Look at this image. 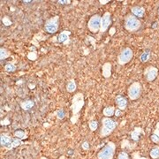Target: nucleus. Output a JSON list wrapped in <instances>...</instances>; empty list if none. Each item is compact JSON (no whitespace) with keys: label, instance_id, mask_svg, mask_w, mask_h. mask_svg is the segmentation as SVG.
<instances>
[{"label":"nucleus","instance_id":"30","mask_svg":"<svg viewBox=\"0 0 159 159\" xmlns=\"http://www.w3.org/2000/svg\"><path fill=\"white\" fill-rule=\"evenodd\" d=\"M3 23H4V25H5V26H10V25L12 24V21L10 20V19H9L8 17H4V18L3 19Z\"/></svg>","mask_w":159,"mask_h":159},{"label":"nucleus","instance_id":"9","mask_svg":"<svg viewBox=\"0 0 159 159\" xmlns=\"http://www.w3.org/2000/svg\"><path fill=\"white\" fill-rule=\"evenodd\" d=\"M112 24V15L110 12H105L101 18V26H100V35H104Z\"/></svg>","mask_w":159,"mask_h":159},{"label":"nucleus","instance_id":"5","mask_svg":"<svg viewBox=\"0 0 159 159\" xmlns=\"http://www.w3.org/2000/svg\"><path fill=\"white\" fill-rule=\"evenodd\" d=\"M142 91V88L141 83L138 82V81H135L128 88V90H127L128 97L132 101L137 100L141 96Z\"/></svg>","mask_w":159,"mask_h":159},{"label":"nucleus","instance_id":"15","mask_svg":"<svg viewBox=\"0 0 159 159\" xmlns=\"http://www.w3.org/2000/svg\"><path fill=\"white\" fill-rule=\"evenodd\" d=\"M115 111L116 110L113 106H107L104 109L103 114L106 118H110V117H112L113 115H115Z\"/></svg>","mask_w":159,"mask_h":159},{"label":"nucleus","instance_id":"24","mask_svg":"<svg viewBox=\"0 0 159 159\" xmlns=\"http://www.w3.org/2000/svg\"><path fill=\"white\" fill-rule=\"evenodd\" d=\"M88 127H89V129H90L92 132H94V131H96V130L97 129V127H98V122H97L96 120H91V121H89V123H88Z\"/></svg>","mask_w":159,"mask_h":159},{"label":"nucleus","instance_id":"3","mask_svg":"<svg viewBox=\"0 0 159 159\" xmlns=\"http://www.w3.org/2000/svg\"><path fill=\"white\" fill-rule=\"evenodd\" d=\"M124 25H125V28L127 31H129V32H136V31L140 30V28L142 27V22L135 15L128 14L125 18Z\"/></svg>","mask_w":159,"mask_h":159},{"label":"nucleus","instance_id":"29","mask_svg":"<svg viewBox=\"0 0 159 159\" xmlns=\"http://www.w3.org/2000/svg\"><path fill=\"white\" fill-rule=\"evenodd\" d=\"M150 139H151V141H152L154 143H156V144L159 143V136H158V135H156L153 134V135L150 136Z\"/></svg>","mask_w":159,"mask_h":159},{"label":"nucleus","instance_id":"28","mask_svg":"<svg viewBox=\"0 0 159 159\" xmlns=\"http://www.w3.org/2000/svg\"><path fill=\"white\" fill-rule=\"evenodd\" d=\"M57 117L58 119H63L65 118V112L63 110H58L57 112Z\"/></svg>","mask_w":159,"mask_h":159},{"label":"nucleus","instance_id":"7","mask_svg":"<svg viewBox=\"0 0 159 159\" xmlns=\"http://www.w3.org/2000/svg\"><path fill=\"white\" fill-rule=\"evenodd\" d=\"M59 18L58 16H54L46 20L44 24V29L49 34H55L58 30Z\"/></svg>","mask_w":159,"mask_h":159},{"label":"nucleus","instance_id":"37","mask_svg":"<svg viewBox=\"0 0 159 159\" xmlns=\"http://www.w3.org/2000/svg\"><path fill=\"white\" fill-rule=\"evenodd\" d=\"M23 3H30V2H32V1H22Z\"/></svg>","mask_w":159,"mask_h":159},{"label":"nucleus","instance_id":"19","mask_svg":"<svg viewBox=\"0 0 159 159\" xmlns=\"http://www.w3.org/2000/svg\"><path fill=\"white\" fill-rule=\"evenodd\" d=\"M150 58V50H146L145 51H143L140 57V59L142 63L148 62Z\"/></svg>","mask_w":159,"mask_h":159},{"label":"nucleus","instance_id":"16","mask_svg":"<svg viewBox=\"0 0 159 159\" xmlns=\"http://www.w3.org/2000/svg\"><path fill=\"white\" fill-rule=\"evenodd\" d=\"M35 104L32 100H27L24 101L22 103H20V107L24 110V111H28L30 109H32L34 107Z\"/></svg>","mask_w":159,"mask_h":159},{"label":"nucleus","instance_id":"1","mask_svg":"<svg viewBox=\"0 0 159 159\" xmlns=\"http://www.w3.org/2000/svg\"><path fill=\"white\" fill-rule=\"evenodd\" d=\"M117 127V122L111 118H103L102 119V128L100 131L101 137H106L110 135Z\"/></svg>","mask_w":159,"mask_h":159},{"label":"nucleus","instance_id":"11","mask_svg":"<svg viewBox=\"0 0 159 159\" xmlns=\"http://www.w3.org/2000/svg\"><path fill=\"white\" fill-rule=\"evenodd\" d=\"M115 102H116V104L118 106V109H119L120 111H125L127 107V100L125 96H121V95H119L116 96V99H115Z\"/></svg>","mask_w":159,"mask_h":159},{"label":"nucleus","instance_id":"22","mask_svg":"<svg viewBox=\"0 0 159 159\" xmlns=\"http://www.w3.org/2000/svg\"><path fill=\"white\" fill-rule=\"evenodd\" d=\"M150 156L152 159L159 158V146H155L150 152Z\"/></svg>","mask_w":159,"mask_h":159},{"label":"nucleus","instance_id":"2","mask_svg":"<svg viewBox=\"0 0 159 159\" xmlns=\"http://www.w3.org/2000/svg\"><path fill=\"white\" fill-rule=\"evenodd\" d=\"M84 106V96L82 93H77L72 99V105H71V110L73 113V119L74 117L78 118L79 113L82 107Z\"/></svg>","mask_w":159,"mask_h":159},{"label":"nucleus","instance_id":"10","mask_svg":"<svg viewBox=\"0 0 159 159\" xmlns=\"http://www.w3.org/2000/svg\"><path fill=\"white\" fill-rule=\"evenodd\" d=\"M158 75V69L155 66L150 65V66L146 67L144 70V77L150 82L155 81Z\"/></svg>","mask_w":159,"mask_h":159},{"label":"nucleus","instance_id":"36","mask_svg":"<svg viewBox=\"0 0 159 159\" xmlns=\"http://www.w3.org/2000/svg\"><path fill=\"white\" fill-rule=\"evenodd\" d=\"M99 2H100L102 4H105V3H109L110 1H109V0H106V1H102V0H100Z\"/></svg>","mask_w":159,"mask_h":159},{"label":"nucleus","instance_id":"13","mask_svg":"<svg viewBox=\"0 0 159 159\" xmlns=\"http://www.w3.org/2000/svg\"><path fill=\"white\" fill-rule=\"evenodd\" d=\"M12 141H13V139H12L11 136H9L8 135H5V134L1 135L0 143H1V146H2V147H4V148H6V149L8 150L9 147L11 146Z\"/></svg>","mask_w":159,"mask_h":159},{"label":"nucleus","instance_id":"23","mask_svg":"<svg viewBox=\"0 0 159 159\" xmlns=\"http://www.w3.org/2000/svg\"><path fill=\"white\" fill-rule=\"evenodd\" d=\"M21 144H22L21 140H19V139H18V138H15V139H13V141H12V144H11V146L9 147L8 150L14 149V148H16V147H18V146H19V145H21Z\"/></svg>","mask_w":159,"mask_h":159},{"label":"nucleus","instance_id":"34","mask_svg":"<svg viewBox=\"0 0 159 159\" xmlns=\"http://www.w3.org/2000/svg\"><path fill=\"white\" fill-rule=\"evenodd\" d=\"M58 3H59V4H70L71 3V1H66V0H65V1H62V0H59V1H58Z\"/></svg>","mask_w":159,"mask_h":159},{"label":"nucleus","instance_id":"26","mask_svg":"<svg viewBox=\"0 0 159 159\" xmlns=\"http://www.w3.org/2000/svg\"><path fill=\"white\" fill-rule=\"evenodd\" d=\"M9 52L5 50V49H4V48H1V59H4V58H6L7 57H9Z\"/></svg>","mask_w":159,"mask_h":159},{"label":"nucleus","instance_id":"18","mask_svg":"<svg viewBox=\"0 0 159 159\" xmlns=\"http://www.w3.org/2000/svg\"><path fill=\"white\" fill-rule=\"evenodd\" d=\"M76 88H77V85H76V82L74 80H71L66 85V90L70 93L74 92L76 90Z\"/></svg>","mask_w":159,"mask_h":159},{"label":"nucleus","instance_id":"8","mask_svg":"<svg viewBox=\"0 0 159 159\" xmlns=\"http://www.w3.org/2000/svg\"><path fill=\"white\" fill-rule=\"evenodd\" d=\"M101 18H102V16H100L99 14H95L89 19V20L88 22V28L89 29V31L91 33L95 34V33H97L98 31H100Z\"/></svg>","mask_w":159,"mask_h":159},{"label":"nucleus","instance_id":"33","mask_svg":"<svg viewBox=\"0 0 159 159\" xmlns=\"http://www.w3.org/2000/svg\"><path fill=\"white\" fill-rule=\"evenodd\" d=\"M121 114H122V111H120L119 109H118V110L115 111V115H116V117H120Z\"/></svg>","mask_w":159,"mask_h":159},{"label":"nucleus","instance_id":"31","mask_svg":"<svg viewBox=\"0 0 159 159\" xmlns=\"http://www.w3.org/2000/svg\"><path fill=\"white\" fill-rule=\"evenodd\" d=\"M81 147H82V149L83 150H89V143L88 142H84L83 143H82V145H81Z\"/></svg>","mask_w":159,"mask_h":159},{"label":"nucleus","instance_id":"38","mask_svg":"<svg viewBox=\"0 0 159 159\" xmlns=\"http://www.w3.org/2000/svg\"><path fill=\"white\" fill-rule=\"evenodd\" d=\"M41 159H48L47 158H44V157H42V158H41Z\"/></svg>","mask_w":159,"mask_h":159},{"label":"nucleus","instance_id":"21","mask_svg":"<svg viewBox=\"0 0 159 159\" xmlns=\"http://www.w3.org/2000/svg\"><path fill=\"white\" fill-rule=\"evenodd\" d=\"M14 136L16 137V138H18V139H19V140H25V139H27V134L23 131V130H20V129H19V130H16L15 132H14Z\"/></svg>","mask_w":159,"mask_h":159},{"label":"nucleus","instance_id":"6","mask_svg":"<svg viewBox=\"0 0 159 159\" xmlns=\"http://www.w3.org/2000/svg\"><path fill=\"white\" fill-rule=\"evenodd\" d=\"M133 56H134V52L131 48H128V47L124 48L118 56V63L120 65H127L132 60Z\"/></svg>","mask_w":159,"mask_h":159},{"label":"nucleus","instance_id":"32","mask_svg":"<svg viewBox=\"0 0 159 159\" xmlns=\"http://www.w3.org/2000/svg\"><path fill=\"white\" fill-rule=\"evenodd\" d=\"M154 135H158L159 136V122L157 124V127H156V128H155V131H154V133H153Z\"/></svg>","mask_w":159,"mask_h":159},{"label":"nucleus","instance_id":"35","mask_svg":"<svg viewBox=\"0 0 159 159\" xmlns=\"http://www.w3.org/2000/svg\"><path fill=\"white\" fill-rule=\"evenodd\" d=\"M134 159H148V158H143V157H140L139 155L135 154V155H134Z\"/></svg>","mask_w":159,"mask_h":159},{"label":"nucleus","instance_id":"20","mask_svg":"<svg viewBox=\"0 0 159 159\" xmlns=\"http://www.w3.org/2000/svg\"><path fill=\"white\" fill-rule=\"evenodd\" d=\"M70 35V33L68 31H63L61 32L58 36V41L59 42H65L67 39H68V35Z\"/></svg>","mask_w":159,"mask_h":159},{"label":"nucleus","instance_id":"12","mask_svg":"<svg viewBox=\"0 0 159 159\" xmlns=\"http://www.w3.org/2000/svg\"><path fill=\"white\" fill-rule=\"evenodd\" d=\"M131 12H132L133 15H135L138 19L139 18H143L144 15H145V9L142 6H140V5L133 6L131 8Z\"/></svg>","mask_w":159,"mask_h":159},{"label":"nucleus","instance_id":"14","mask_svg":"<svg viewBox=\"0 0 159 159\" xmlns=\"http://www.w3.org/2000/svg\"><path fill=\"white\" fill-rule=\"evenodd\" d=\"M103 76L104 78H109L112 74V64L111 63H105L102 67Z\"/></svg>","mask_w":159,"mask_h":159},{"label":"nucleus","instance_id":"17","mask_svg":"<svg viewBox=\"0 0 159 159\" xmlns=\"http://www.w3.org/2000/svg\"><path fill=\"white\" fill-rule=\"evenodd\" d=\"M141 134H142V129H141V128H138V127H135V130L131 133V138H132V140H134L135 142L139 141L140 136H141Z\"/></svg>","mask_w":159,"mask_h":159},{"label":"nucleus","instance_id":"39","mask_svg":"<svg viewBox=\"0 0 159 159\" xmlns=\"http://www.w3.org/2000/svg\"><path fill=\"white\" fill-rule=\"evenodd\" d=\"M158 14H159V9H158Z\"/></svg>","mask_w":159,"mask_h":159},{"label":"nucleus","instance_id":"27","mask_svg":"<svg viewBox=\"0 0 159 159\" xmlns=\"http://www.w3.org/2000/svg\"><path fill=\"white\" fill-rule=\"evenodd\" d=\"M118 159H130V158H129V156H128V154H127V152L122 151V152H120V153L119 154Z\"/></svg>","mask_w":159,"mask_h":159},{"label":"nucleus","instance_id":"4","mask_svg":"<svg viewBox=\"0 0 159 159\" xmlns=\"http://www.w3.org/2000/svg\"><path fill=\"white\" fill-rule=\"evenodd\" d=\"M116 150V145L112 142H109L97 154L98 159H113Z\"/></svg>","mask_w":159,"mask_h":159},{"label":"nucleus","instance_id":"25","mask_svg":"<svg viewBox=\"0 0 159 159\" xmlns=\"http://www.w3.org/2000/svg\"><path fill=\"white\" fill-rule=\"evenodd\" d=\"M4 69H5L6 72L11 73V72H14V71L16 70V66H15L14 65L11 64V63H8V64H6V65H4Z\"/></svg>","mask_w":159,"mask_h":159}]
</instances>
